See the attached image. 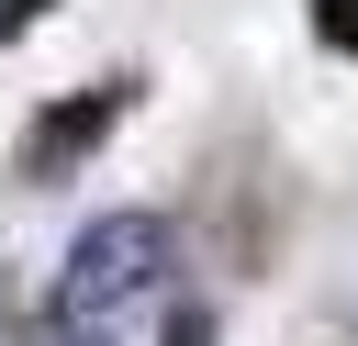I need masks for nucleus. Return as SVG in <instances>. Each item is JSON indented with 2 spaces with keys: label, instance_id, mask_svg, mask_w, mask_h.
Returning a JSON list of instances; mask_svg holds the SVG:
<instances>
[{
  "label": "nucleus",
  "instance_id": "f257e3e1",
  "mask_svg": "<svg viewBox=\"0 0 358 346\" xmlns=\"http://www.w3.org/2000/svg\"><path fill=\"white\" fill-rule=\"evenodd\" d=\"M157 268H168V223H157V212H101V223L67 246V268H56V313H67V324H101V313L145 301Z\"/></svg>",
  "mask_w": 358,
  "mask_h": 346
},
{
  "label": "nucleus",
  "instance_id": "f03ea898",
  "mask_svg": "<svg viewBox=\"0 0 358 346\" xmlns=\"http://www.w3.org/2000/svg\"><path fill=\"white\" fill-rule=\"evenodd\" d=\"M134 112V78H101V89H67V100H45L34 112V134H22V179L34 190H56V179H78L101 145H112V123Z\"/></svg>",
  "mask_w": 358,
  "mask_h": 346
},
{
  "label": "nucleus",
  "instance_id": "7ed1b4c3",
  "mask_svg": "<svg viewBox=\"0 0 358 346\" xmlns=\"http://www.w3.org/2000/svg\"><path fill=\"white\" fill-rule=\"evenodd\" d=\"M313 33H324L336 56H358V0H313Z\"/></svg>",
  "mask_w": 358,
  "mask_h": 346
},
{
  "label": "nucleus",
  "instance_id": "20e7f679",
  "mask_svg": "<svg viewBox=\"0 0 358 346\" xmlns=\"http://www.w3.org/2000/svg\"><path fill=\"white\" fill-rule=\"evenodd\" d=\"M34 22H45V0H0V45H11V33H34Z\"/></svg>",
  "mask_w": 358,
  "mask_h": 346
},
{
  "label": "nucleus",
  "instance_id": "39448f33",
  "mask_svg": "<svg viewBox=\"0 0 358 346\" xmlns=\"http://www.w3.org/2000/svg\"><path fill=\"white\" fill-rule=\"evenodd\" d=\"M67 346H101V335H67Z\"/></svg>",
  "mask_w": 358,
  "mask_h": 346
}]
</instances>
